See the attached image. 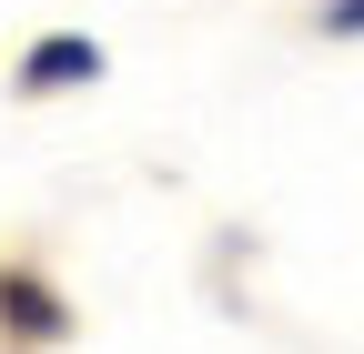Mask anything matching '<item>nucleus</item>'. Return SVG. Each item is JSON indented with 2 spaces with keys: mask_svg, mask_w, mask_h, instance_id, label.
Wrapping results in <instances>:
<instances>
[{
  "mask_svg": "<svg viewBox=\"0 0 364 354\" xmlns=\"http://www.w3.org/2000/svg\"><path fill=\"white\" fill-rule=\"evenodd\" d=\"M71 81H102V41L51 31V41H31V51H21V92H71Z\"/></svg>",
  "mask_w": 364,
  "mask_h": 354,
  "instance_id": "1",
  "label": "nucleus"
},
{
  "mask_svg": "<svg viewBox=\"0 0 364 354\" xmlns=\"http://www.w3.org/2000/svg\"><path fill=\"white\" fill-rule=\"evenodd\" d=\"M0 324H11L21 344H61L71 334V304L41 284V274H0Z\"/></svg>",
  "mask_w": 364,
  "mask_h": 354,
  "instance_id": "2",
  "label": "nucleus"
},
{
  "mask_svg": "<svg viewBox=\"0 0 364 354\" xmlns=\"http://www.w3.org/2000/svg\"><path fill=\"white\" fill-rule=\"evenodd\" d=\"M324 31H364V0H324Z\"/></svg>",
  "mask_w": 364,
  "mask_h": 354,
  "instance_id": "3",
  "label": "nucleus"
}]
</instances>
